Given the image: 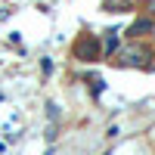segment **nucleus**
<instances>
[{"label": "nucleus", "mask_w": 155, "mask_h": 155, "mask_svg": "<svg viewBox=\"0 0 155 155\" xmlns=\"http://www.w3.org/2000/svg\"><path fill=\"white\" fill-rule=\"evenodd\" d=\"M149 56V50L146 47H127V50H121V56H118V62L121 65H143V59Z\"/></svg>", "instance_id": "nucleus-2"}, {"label": "nucleus", "mask_w": 155, "mask_h": 155, "mask_svg": "<svg viewBox=\"0 0 155 155\" xmlns=\"http://www.w3.org/2000/svg\"><path fill=\"white\" fill-rule=\"evenodd\" d=\"M146 9H149L152 16H155V0H149V3H146Z\"/></svg>", "instance_id": "nucleus-5"}, {"label": "nucleus", "mask_w": 155, "mask_h": 155, "mask_svg": "<svg viewBox=\"0 0 155 155\" xmlns=\"http://www.w3.org/2000/svg\"><path fill=\"white\" fill-rule=\"evenodd\" d=\"M74 56L78 59H87V62L99 59V41H96V37H81V41L74 44Z\"/></svg>", "instance_id": "nucleus-1"}, {"label": "nucleus", "mask_w": 155, "mask_h": 155, "mask_svg": "<svg viewBox=\"0 0 155 155\" xmlns=\"http://www.w3.org/2000/svg\"><path fill=\"white\" fill-rule=\"evenodd\" d=\"M106 50L112 53V50H118V31H109V37H106Z\"/></svg>", "instance_id": "nucleus-4"}, {"label": "nucleus", "mask_w": 155, "mask_h": 155, "mask_svg": "<svg viewBox=\"0 0 155 155\" xmlns=\"http://www.w3.org/2000/svg\"><path fill=\"white\" fill-rule=\"evenodd\" d=\"M152 28H155V22H152V19H137L130 28H127V34L137 37V34H146V31H152Z\"/></svg>", "instance_id": "nucleus-3"}]
</instances>
